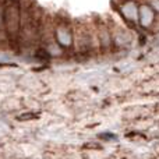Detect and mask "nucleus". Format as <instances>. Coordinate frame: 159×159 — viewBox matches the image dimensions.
<instances>
[{
    "label": "nucleus",
    "instance_id": "obj_1",
    "mask_svg": "<svg viewBox=\"0 0 159 159\" xmlns=\"http://www.w3.org/2000/svg\"><path fill=\"white\" fill-rule=\"evenodd\" d=\"M3 24L10 38H16L21 27L20 0H4L3 6Z\"/></svg>",
    "mask_w": 159,
    "mask_h": 159
},
{
    "label": "nucleus",
    "instance_id": "obj_2",
    "mask_svg": "<svg viewBox=\"0 0 159 159\" xmlns=\"http://www.w3.org/2000/svg\"><path fill=\"white\" fill-rule=\"evenodd\" d=\"M38 115L36 113H25V115H21L18 117V120H31V119H36Z\"/></svg>",
    "mask_w": 159,
    "mask_h": 159
},
{
    "label": "nucleus",
    "instance_id": "obj_3",
    "mask_svg": "<svg viewBox=\"0 0 159 159\" xmlns=\"http://www.w3.org/2000/svg\"><path fill=\"white\" fill-rule=\"evenodd\" d=\"M99 138H106V140H116L115 134H110V133H103V134H99Z\"/></svg>",
    "mask_w": 159,
    "mask_h": 159
},
{
    "label": "nucleus",
    "instance_id": "obj_4",
    "mask_svg": "<svg viewBox=\"0 0 159 159\" xmlns=\"http://www.w3.org/2000/svg\"><path fill=\"white\" fill-rule=\"evenodd\" d=\"M84 148H93V149H102V145L101 144H96V143H92V144H85Z\"/></svg>",
    "mask_w": 159,
    "mask_h": 159
}]
</instances>
